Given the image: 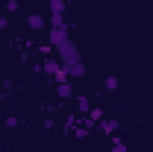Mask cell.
I'll return each instance as SVG.
<instances>
[{
	"label": "cell",
	"instance_id": "6da1fadb",
	"mask_svg": "<svg viewBox=\"0 0 153 152\" xmlns=\"http://www.w3.org/2000/svg\"><path fill=\"white\" fill-rule=\"evenodd\" d=\"M50 39L52 43H57V45H62V41L66 39V32H62L61 29H54L50 34Z\"/></svg>",
	"mask_w": 153,
	"mask_h": 152
},
{
	"label": "cell",
	"instance_id": "7a4b0ae2",
	"mask_svg": "<svg viewBox=\"0 0 153 152\" xmlns=\"http://www.w3.org/2000/svg\"><path fill=\"white\" fill-rule=\"evenodd\" d=\"M50 7H52V11H54V15H61L66 5H64L62 0H52V2H50Z\"/></svg>",
	"mask_w": 153,
	"mask_h": 152
},
{
	"label": "cell",
	"instance_id": "3957f363",
	"mask_svg": "<svg viewBox=\"0 0 153 152\" xmlns=\"http://www.w3.org/2000/svg\"><path fill=\"white\" fill-rule=\"evenodd\" d=\"M68 70H70L68 66H64V68H59V70L55 72V81H57V82H62V84H64V82H66V74H68Z\"/></svg>",
	"mask_w": 153,
	"mask_h": 152
},
{
	"label": "cell",
	"instance_id": "277c9868",
	"mask_svg": "<svg viewBox=\"0 0 153 152\" xmlns=\"http://www.w3.org/2000/svg\"><path fill=\"white\" fill-rule=\"evenodd\" d=\"M29 23H30L34 29H41V27H43V20L39 18L37 15H30V16H29Z\"/></svg>",
	"mask_w": 153,
	"mask_h": 152
},
{
	"label": "cell",
	"instance_id": "5b68a950",
	"mask_svg": "<svg viewBox=\"0 0 153 152\" xmlns=\"http://www.w3.org/2000/svg\"><path fill=\"white\" fill-rule=\"evenodd\" d=\"M45 70H46V74H55V72L59 70V66H57V63H55V61H46Z\"/></svg>",
	"mask_w": 153,
	"mask_h": 152
},
{
	"label": "cell",
	"instance_id": "8992f818",
	"mask_svg": "<svg viewBox=\"0 0 153 152\" xmlns=\"http://www.w3.org/2000/svg\"><path fill=\"white\" fill-rule=\"evenodd\" d=\"M59 95H61V97H70V95H71V86H70V84L59 86Z\"/></svg>",
	"mask_w": 153,
	"mask_h": 152
},
{
	"label": "cell",
	"instance_id": "52a82bcc",
	"mask_svg": "<svg viewBox=\"0 0 153 152\" xmlns=\"http://www.w3.org/2000/svg\"><path fill=\"white\" fill-rule=\"evenodd\" d=\"M105 86H107L109 90H116L118 88V79L116 77H107L105 79Z\"/></svg>",
	"mask_w": 153,
	"mask_h": 152
},
{
	"label": "cell",
	"instance_id": "ba28073f",
	"mask_svg": "<svg viewBox=\"0 0 153 152\" xmlns=\"http://www.w3.org/2000/svg\"><path fill=\"white\" fill-rule=\"evenodd\" d=\"M102 115H103L102 109H98V108L93 109V111H91V120H98V118H102Z\"/></svg>",
	"mask_w": 153,
	"mask_h": 152
},
{
	"label": "cell",
	"instance_id": "9c48e42d",
	"mask_svg": "<svg viewBox=\"0 0 153 152\" xmlns=\"http://www.w3.org/2000/svg\"><path fill=\"white\" fill-rule=\"evenodd\" d=\"M52 22L61 27V25H62V15H52Z\"/></svg>",
	"mask_w": 153,
	"mask_h": 152
},
{
	"label": "cell",
	"instance_id": "30bf717a",
	"mask_svg": "<svg viewBox=\"0 0 153 152\" xmlns=\"http://www.w3.org/2000/svg\"><path fill=\"white\" fill-rule=\"evenodd\" d=\"M78 100H80V109H82V111H87V109H89V102H87V98L80 97Z\"/></svg>",
	"mask_w": 153,
	"mask_h": 152
},
{
	"label": "cell",
	"instance_id": "8fae6325",
	"mask_svg": "<svg viewBox=\"0 0 153 152\" xmlns=\"http://www.w3.org/2000/svg\"><path fill=\"white\" fill-rule=\"evenodd\" d=\"M71 74H73V75H82V74H84V66H82V64H78V66L73 68Z\"/></svg>",
	"mask_w": 153,
	"mask_h": 152
},
{
	"label": "cell",
	"instance_id": "7c38bea8",
	"mask_svg": "<svg viewBox=\"0 0 153 152\" xmlns=\"http://www.w3.org/2000/svg\"><path fill=\"white\" fill-rule=\"evenodd\" d=\"M100 127H102V131H103L105 134H110V133H112V131L109 129V123H107V122H102V125H100Z\"/></svg>",
	"mask_w": 153,
	"mask_h": 152
},
{
	"label": "cell",
	"instance_id": "4fadbf2b",
	"mask_svg": "<svg viewBox=\"0 0 153 152\" xmlns=\"http://www.w3.org/2000/svg\"><path fill=\"white\" fill-rule=\"evenodd\" d=\"M7 9H9V11H16V9H18V2H14V0H11V2L7 4Z\"/></svg>",
	"mask_w": 153,
	"mask_h": 152
},
{
	"label": "cell",
	"instance_id": "5bb4252c",
	"mask_svg": "<svg viewBox=\"0 0 153 152\" xmlns=\"http://www.w3.org/2000/svg\"><path fill=\"white\" fill-rule=\"evenodd\" d=\"M16 122H18V120H16L14 116H11V118H7V120H5V123H7L9 127H14V125H16Z\"/></svg>",
	"mask_w": 153,
	"mask_h": 152
},
{
	"label": "cell",
	"instance_id": "9a60e30c",
	"mask_svg": "<svg viewBox=\"0 0 153 152\" xmlns=\"http://www.w3.org/2000/svg\"><path fill=\"white\" fill-rule=\"evenodd\" d=\"M75 131H77V136H78V138H84L85 134H87V131H85V129H77V127H75Z\"/></svg>",
	"mask_w": 153,
	"mask_h": 152
},
{
	"label": "cell",
	"instance_id": "2e32d148",
	"mask_svg": "<svg viewBox=\"0 0 153 152\" xmlns=\"http://www.w3.org/2000/svg\"><path fill=\"white\" fill-rule=\"evenodd\" d=\"M85 127H87V129H93V127H95V120L87 118V120H85Z\"/></svg>",
	"mask_w": 153,
	"mask_h": 152
},
{
	"label": "cell",
	"instance_id": "e0dca14e",
	"mask_svg": "<svg viewBox=\"0 0 153 152\" xmlns=\"http://www.w3.org/2000/svg\"><path fill=\"white\" fill-rule=\"evenodd\" d=\"M107 123H109V129H110V131H114V129L118 127V122H116V120H110V122H107Z\"/></svg>",
	"mask_w": 153,
	"mask_h": 152
},
{
	"label": "cell",
	"instance_id": "ac0fdd59",
	"mask_svg": "<svg viewBox=\"0 0 153 152\" xmlns=\"http://www.w3.org/2000/svg\"><path fill=\"white\" fill-rule=\"evenodd\" d=\"M54 127V120H45V129H52Z\"/></svg>",
	"mask_w": 153,
	"mask_h": 152
},
{
	"label": "cell",
	"instance_id": "d6986e66",
	"mask_svg": "<svg viewBox=\"0 0 153 152\" xmlns=\"http://www.w3.org/2000/svg\"><path fill=\"white\" fill-rule=\"evenodd\" d=\"M5 25H7V20H5V18L2 16V18H0V27H2V29H4V27H5Z\"/></svg>",
	"mask_w": 153,
	"mask_h": 152
},
{
	"label": "cell",
	"instance_id": "ffe728a7",
	"mask_svg": "<svg viewBox=\"0 0 153 152\" xmlns=\"http://www.w3.org/2000/svg\"><path fill=\"white\" fill-rule=\"evenodd\" d=\"M39 50H41V52H43V54H46V52H50V47H46V45H43V47H41V48H39Z\"/></svg>",
	"mask_w": 153,
	"mask_h": 152
},
{
	"label": "cell",
	"instance_id": "44dd1931",
	"mask_svg": "<svg viewBox=\"0 0 153 152\" xmlns=\"http://www.w3.org/2000/svg\"><path fill=\"white\" fill-rule=\"evenodd\" d=\"M112 141H114L116 147H119V145H121V140H119V138H112Z\"/></svg>",
	"mask_w": 153,
	"mask_h": 152
},
{
	"label": "cell",
	"instance_id": "7402d4cb",
	"mask_svg": "<svg viewBox=\"0 0 153 152\" xmlns=\"http://www.w3.org/2000/svg\"><path fill=\"white\" fill-rule=\"evenodd\" d=\"M118 152H126V147H125L123 143H121V145H119V147H118Z\"/></svg>",
	"mask_w": 153,
	"mask_h": 152
},
{
	"label": "cell",
	"instance_id": "603a6c76",
	"mask_svg": "<svg viewBox=\"0 0 153 152\" xmlns=\"http://www.w3.org/2000/svg\"><path fill=\"white\" fill-rule=\"evenodd\" d=\"M73 120H75V118H73V116H70V118H68V123H66V129H68V127H70V125L73 123Z\"/></svg>",
	"mask_w": 153,
	"mask_h": 152
},
{
	"label": "cell",
	"instance_id": "cb8c5ba5",
	"mask_svg": "<svg viewBox=\"0 0 153 152\" xmlns=\"http://www.w3.org/2000/svg\"><path fill=\"white\" fill-rule=\"evenodd\" d=\"M4 86H5V88H9V86H11V81H9V79H5V81H4Z\"/></svg>",
	"mask_w": 153,
	"mask_h": 152
},
{
	"label": "cell",
	"instance_id": "d4e9b609",
	"mask_svg": "<svg viewBox=\"0 0 153 152\" xmlns=\"http://www.w3.org/2000/svg\"><path fill=\"white\" fill-rule=\"evenodd\" d=\"M20 59H22V63H25V61H27V54H22V57H20Z\"/></svg>",
	"mask_w": 153,
	"mask_h": 152
},
{
	"label": "cell",
	"instance_id": "484cf974",
	"mask_svg": "<svg viewBox=\"0 0 153 152\" xmlns=\"http://www.w3.org/2000/svg\"><path fill=\"white\" fill-rule=\"evenodd\" d=\"M112 152H118V147H114V149H112Z\"/></svg>",
	"mask_w": 153,
	"mask_h": 152
}]
</instances>
